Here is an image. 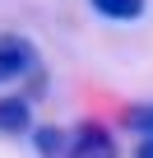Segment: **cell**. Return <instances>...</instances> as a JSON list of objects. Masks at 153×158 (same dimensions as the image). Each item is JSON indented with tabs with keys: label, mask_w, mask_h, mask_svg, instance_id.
<instances>
[{
	"label": "cell",
	"mask_w": 153,
	"mask_h": 158,
	"mask_svg": "<svg viewBox=\"0 0 153 158\" xmlns=\"http://www.w3.org/2000/svg\"><path fill=\"white\" fill-rule=\"evenodd\" d=\"M33 144H37V153H42V158H56V153L70 144V135H65V130H56V126H37V130H33Z\"/></svg>",
	"instance_id": "277c9868"
},
{
	"label": "cell",
	"mask_w": 153,
	"mask_h": 158,
	"mask_svg": "<svg viewBox=\"0 0 153 158\" xmlns=\"http://www.w3.org/2000/svg\"><path fill=\"white\" fill-rule=\"evenodd\" d=\"M37 65L33 56V42L19 37V33H0V79H19Z\"/></svg>",
	"instance_id": "7a4b0ae2"
},
{
	"label": "cell",
	"mask_w": 153,
	"mask_h": 158,
	"mask_svg": "<svg viewBox=\"0 0 153 158\" xmlns=\"http://www.w3.org/2000/svg\"><path fill=\"white\" fill-rule=\"evenodd\" d=\"M65 149H70L65 158H116V139H111V130L98 126V121H84L79 130L70 135Z\"/></svg>",
	"instance_id": "6da1fadb"
},
{
	"label": "cell",
	"mask_w": 153,
	"mask_h": 158,
	"mask_svg": "<svg viewBox=\"0 0 153 158\" xmlns=\"http://www.w3.org/2000/svg\"><path fill=\"white\" fill-rule=\"evenodd\" d=\"M37 93H46V74L33 65V70H28V98H37Z\"/></svg>",
	"instance_id": "52a82bcc"
},
{
	"label": "cell",
	"mask_w": 153,
	"mask_h": 158,
	"mask_svg": "<svg viewBox=\"0 0 153 158\" xmlns=\"http://www.w3.org/2000/svg\"><path fill=\"white\" fill-rule=\"evenodd\" d=\"M28 126H33L28 98H0V130H5V135H23Z\"/></svg>",
	"instance_id": "3957f363"
},
{
	"label": "cell",
	"mask_w": 153,
	"mask_h": 158,
	"mask_svg": "<svg viewBox=\"0 0 153 158\" xmlns=\"http://www.w3.org/2000/svg\"><path fill=\"white\" fill-rule=\"evenodd\" d=\"M135 158H153V135H148V139L139 144V153H135Z\"/></svg>",
	"instance_id": "ba28073f"
},
{
	"label": "cell",
	"mask_w": 153,
	"mask_h": 158,
	"mask_svg": "<svg viewBox=\"0 0 153 158\" xmlns=\"http://www.w3.org/2000/svg\"><path fill=\"white\" fill-rule=\"evenodd\" d=\"M88 5L107 19H139L144 14V0H88Z\"/></svg>",
	"instance_id": "5b68a950"
},
{
	"label": "cell",
	"mask_w": 153,
	"mask_h": 158,
	"mask_svg": "<svg viewBox=\"0 0 153 158\" xmlns=\"http://www.w3.org/2000/svg\"><path fill=\"white\" fill-rule=\"evenodd\" d=\"M125 126H135V130L153 135V107H130V112H125Z\"/></svg>",
	"instance_id": "8992f818"
}]
</instances>
